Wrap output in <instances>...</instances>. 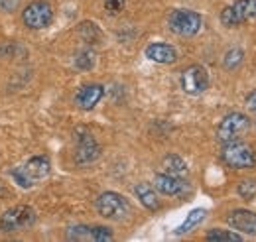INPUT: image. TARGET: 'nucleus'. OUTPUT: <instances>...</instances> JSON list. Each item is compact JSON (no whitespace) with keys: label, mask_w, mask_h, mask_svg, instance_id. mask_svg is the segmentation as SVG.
<instances>
[{"label":"nucleus","mask_w":256,"mask_h":242,"mask_svg":"<svg viewBox=\"0 0 256 242\" xmlns=\"http://www.w3.org/2000/svg\"><path fill=\"white\" fill-rule=\"evenodd\" d=\"M50 170H52L50 160L46 156H36V158H30L22 168H16L12 172V178L20 187L30 189L38 180L46 178L50 174Z\"/></svg>","instance_id":"1"},{"label":"nucleus","mask_w":256,"mask_h":242,"mask_svg":"<svg viewBox=\"0 0 256 242\" xmlns=\"http://www.w3.org/2000/svg\"><path fill=\"white\" fill-rule=\"evenodd\" d=\"M223 162L226 166L234 168V170H250L256 166V154L254 150L240 142V140H234V142H226L223 144Z\"/></svg>","instance_id":"2"},{"label":"nucleus","mask_w":256,"mask_h":242,"mask_svg":"<svg viewBox=\"0 0 256 242\" xmlns=\"http://www.w3.org/2000/svg\"><path fill=\"white\" fill-rule=\"evenodd\" d=\"M36 211H34L30 205H16L12 209L2 212L0 216V228L4 232H20V230H26L30 228L34 222H36Z\"/></svg>","instance_id":"3"},{"label":"nucleus","mask_w":256,"mask_h":242,"mask_svg":"<svg viewBox=\"0 0 256 242\" xmlns=\"http://www.w3.org/2000/svg\"><path fill=\"white\" fill-rule=\"evenodd\" d=\"M248 130H250V118L246 114L230 112L217 126V140L223 142V144L234 142V140H240Z\"/></svg>","instance_id":"4"},{"label":"nucleus","mask_w":256,"mask_h":242,"mask_svg":"<svg viewBox=\"0 0 256 242\" xmlns=\"http://www.w3.org/2000/svg\"><path fill=\"white\" fill-rule=\"evenodd\" d=\"M96 211L104 218H112V220H122L130 212V203L122 195L114 193V191H104L98 195L96 199Z\"/></svg>","instance_id":"5"},{"label":"nucleus","mask_w":256,"mask_h":242,"mask_svg":"<svg viewBox=\"0 0 256 242\" xmlns=\"http://www.w3.org/2000/svg\"><path fill=\"white\" fill-rule=\"evenodd\" d=\"M170 30L178 36H184V38H192L197 32L201 30L203 26V20L197 12L193 10H174L170 14Z\"/></svg>","instance_id":"6"},{"label":"nucleus","mask_w":256,"mask_h":242,"mask_svg":"<svg viewBox=\"0 0 256 242\" xmlns=\"http://www.w3.org/2000/svg\"><path fill=\"white\" fill-rule=\"evenodd\" d=\"M256 20V0H236L232 6H226L221 12V22L226 28Z\"/></svg>","instance_id":"7"},{"label":"nucleus","mask_w":256,"mask_h":242,"mask_svg":"<svg viewBox=\"0 0 256 242\" xmlns=\"http://www.w3.org/2000/svg\"><path fill=\"white\" fill-rule=\"evenodd\" d=\"M22 20L24 24L30 28V30H42L46 26L52 24L54 20V10L50 6V2L46 0H36V2H30L24 12H22Z\"/></svg>","instance_id":"8"},{"label":"nucleus","mask_w":256,"mask_h":242,"mask_svg":"<svg viewBox=\"0 0 256 242\" xmlns=\"http://www.w3.org/2000/svg\"><path fill=\"white\" fill-rule=\"evenodd\" d=\"M100 156V146L96 140L83 128L77 130V148H75V162L79 166H87L98 160Z\"/></svg>","instance_id":"9"},{"label":"nucleus","mask_w":256,"mask_h":242,"mask_svg":"<svg viewBox=\"0 0 256 242\" xmlns=\"http://www.w3.org/2000/svg\"><path fill=\"white\" fill-rule=\"evenodd\" d=\"M182 89L188 94H201L209 89V75L205 71V67L201 65H192L188 69H184L182 73Z\"/></svg>","instance_id":"10"},{"label":"nucleus","mask_w":256,"mask_h":242,"mask_svg":"<svg viewBox=\"0 0 256 242\" xmlns=\"http://www.w3.org/2000/svg\"><path fill=\"white\" fill-rule=\"evenodd\" d=\"M67 238L77 242H106L112 240V232L106 226H89V224H77L67 230Z\"/></svg>","instance_id":"11"},{"label":"nucleus","mask_w":256,"mask_h":242,"mask_svg":"<svg viewBox=\"0 0 256 242\" xmlns=\"http://www.w3.org/2000/svg\"><path fill=\"white\" fill-rule=\"evenodd\" d=\"M226 222L242 232V234H250V236H256V212L246 211V209H234V211L228 212L226 216Z\"/></svg>","instance_id":"12"},{"label":"nucleus","mask_w":256,"mask_h":242,"mask_svg":"<svg viewBox=\"0 0 256 242\" xmlns=\"http://www.w3.org/2000/svg\"><path fill=\"white\" fill-rule=\"evenodd\" d=\"M102 94H104V87L102 85H85V87H81L77 94H75V104L81 108V110H91V108H95L96 104H98V100L102 98Z\"/></svg>","instance_id":"13"},{"label":"nucleus","mask_w":256,"mask_h":242,"mask_svg":"<svg viewBox=\"0 0 256 242\" xmlns=\"http://www.w3.org/2000/svg\"><path fill=\"white\" fill-rule=\"evenodd\" d=\"M154 187L160 191L162 195H182L186 191V182L182 178H176V176H170V174H158L154 176Z\"/></svg>","instance_id":"14"},{"label":"nucleus","mask_w":256,"mask_h":242,"mask_svg":"<svg viewBox=\"0 0 256 242\" xmlns=\"http://www.w3.org/2000/svg\"><path fill=\"white\" fill-rule=\"evenodd\" d=\"M144 54L150 61L160 63V65H170V63H176L178 60V52L170 44H150Z\"/></svg>","instance_id":"15"},{"label":"nucleus","mask_w":256,"mask_h":242,"mask_svg":"<svg viewBox=\"0 0 256 242\" xmlns=\"http://www.w3.org/2000/svg\"><path fill=\"white\" fill-rule=\"evenodd\" d=\"M134 193H136V197L140 199V203H142L148 211H158V209H160V199H158L156 191H154L148 183H138V185L134 187Z\"/></svg>","instance_id":"16"},{"label":"nucleus","mask_w":256,"mask_h":242,"mask_svg":"<svg viewBox=\"0 0 256 242\" xmlns=\"http://www.w3.org/2000/svg\"><path fill=\"white\" fill-rule=\"evenodd\" d=\"M162 168H164V172L166 174H170V176H176V178H186L188 176V164L180 158V156H176V154H170V156H166L164 158V162H162Z\"/></svg>","instance_id":"17"},{"label":"nucleus","mask_w":256,"mask_h":242,"mask_svg":"<svg viewBox=\"0 0 256 242\" xmlns=\"http://www.w3.org/2000/svg\"><path fill=\"white\" fill-rule=\"evenodd\" d=\"M205 216H207V211H205V209H193V211L188 214V218L184 220V224H182V226H178L176 234H188L192 228H195L199 222H203V220H205Z\"/></svg>","instance_id":"18"},{"label":"nucleus","mask_w":256,"mask_h":242,"mask_svg":"<svg viewBox=\"0 0 256 242\" xmlns=\"http://www.w3.org/2000/svg\"><path fill=\"white\" fill-rule=\"evenodd\" d=\"M207 240L209 242H240L244 240L242 234L232 232V230H223V228H213L207 232Z\"/></svg>","instance_id":"19"},{"label":"nucleus","mask_w":256,"mask_h":242,"mask_svg":"<svg viewBox=\"0 0 256 242\" xmlns=\"http://www.w3.org/2000/svg\"><path fill=\"white\" fill-rule=\"evenodd\" d=\"M95 65V54L91 50H81L77 56H75V67L81 69V71H89L93 69Z\"/></svg>","instance_id":"20"},{"label":"nucleus","mask_w":256,"mask_h":242,"mask_svg":"<svg viewBox=\"0 0 256 242\" xmlns=\"http://www.w3.org/2000/svg\"><path fill=\"white\" fill-rule=\"evenodd\" d=\"M79 34L87 44H98V40H100V32L93 22H83L79 26Z\"/></svg>","instance_id":"21"},{"label":"nucleus","mask_w":256,"mask_h":242,"mask_svg":"<svg viewBox=\"0 0 256 242\" xmlns=\"http://www.w3.org/2000/svg\"><path fill=\"white\" fill-rule=\"evenodd\" d=\"M242 58H244V54H242V50H238V48H232V50H228L226 54H224V60H223V65L224 69H236L240 63H242Z\"/></svg>","instance_id":"22"},{"label":"nucleus","mask_w":256,"mask_h":242,"mask_svg":"<svg viewBox=\"0 0 256 242\" xmlns=\"http://www.w3.org/2000/svg\"><path fill=\"white\" fill-rule=\"evenodd\" d=\"M238 195L246 201L254 199L256 197V180H244L238 183Z\"/></svg>","instance_id":"23"},{"label":"nucleus","mask_w":256,"mask_h":242,"mask_svg":"<svg viewBox=\"0 0 256 242\" xmlns=\"http://www.w3.org/2000/svg\"><path fill=\"white\" fill-rule=\"evenodd\" d=\"M102 4H104V10H106L110 16H116V14H120V12L124 10L126 0H102Z\"/></svg>","instance_id":"24"},{"label":"nucleus","mask_w":256,"mask_h":242,"mask_svg":"<svg viewBox=\"0 0 256 242\" xmlns=\"http://www.w3.org/2000/svg\"><path fill=\"white\" fill-rule=\"evenodd\" d=\"M16 6H18V0H0V10H4V12L16 10Z\"/></svg>","instance_id":"25"},{"label":"nucleus","mask_w":256,"mask_h":242,"mask_svg":"<svg viewBox=\"0 0 256 242\" xmlns=\"http://www.w3.org/2000/svg\"><path fill=\"white\" fill-rule=\"evenodd\" d=\"M246 106H248L250 112H254L256 114V91H252L248 96H246Z\"/></svg>","instance_id":"26"}]
</instances>
